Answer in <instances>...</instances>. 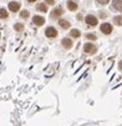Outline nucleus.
Masks as SVG:
<instances>
[{
  "instance_id": "9d476101",
  "label": "nucleus",
  "mask_w": 122,
  "mask_h": 126,
  "mask_svg": "<svg viewBox=\"0 0 122 126\" xmlns=\"http://www.w3.org/2000/svg\"><path fill=\"white\" fill-rule=\"evenodd\" d=\"M112 6L115 10L122 13V0H113V3H112Z\"/></svg>"
},
{
  "instance_id": "39448f33",
  "label": "nucleus",
  "mask_w": 122,
  "mask_h": 126,
  "mask_svg": "<svg viewBox=\"0 0 122 126\" xmlns=\"http://www.w3.org/2000/svg\"><path fill=\"white\" fill-rule=\"evenodd\" d=\"M20 8H21V5H20L19 1H10L9 5H8V9L11 13H17V11L20 10Z\"/></svg>"
},
{
  "instance_id": "4468645a",
  "label": "nucleus",
  "mask_w": 122,
  "mask_h": 126,
  "mask_svg": "<svg viewBox=\"0 0 122 126\" xmlns=\"http://www.w3.org/2000/svg\"><path fill=\"white\" fill-rule=\"evenodd\" d=\"M29 16H30V13H29V10H21L20 11V17L21 19H29Z\"/></svg>"
},
{
  "instance_id": "6ab92c4d",
  "label": "nucleus",
  "mask_w": 122,
  "mask_h": 126,
  "mask_svg": "<svg viewBox=\"0 0 122 126\" xmlns=\"http://www.w3.org/2000/svg\"><path fill=\"white\" fill-rule=\"evenodd\" d=\"M96 1H97V4H100V5H106V4H108L110 0H96Z\"/></svg>"
},
{
  "instance_id": "5701e85b",
  "label": "nucleus",
  "mask_w": 122,
  "mask_h": 126,
  "mask_svg": "<svg viewBox=\"0 0 122 126\" xmlns=\"http://www.w3.org/2000/svg\"><path fill=\"white\" fill-rule=\"evenodd\" d=\"M118 67H120V70H122V60L120 61V64H118Z\"/></svg>"
},
{
  "instance_id": "1a4fd4ad",
  "label": "nucleus",
  "mask_w": 122,
  "mask_h": 126,
  "mask_svg": "<svg viewBox=\"0 0 122 126\" xmlns=\"http://www.w3.org/2000/svg\"><path fill=\"white\" fill-rule=\"evenodd\" d=\"M72 45H74V43H72V40H71V39H68V38L62 39V46H64L65 49H71V47H72Z\"/></svg>"
},
{
  "instance_id": "dca6fc26",
  "label": "nucleus",
  "mask_w": 122,
  "mask_h": 126,
  "mask_svg": "<svg viewBox=\"0 0 122 126\" xmlns=\"http://www.w3.org/2000/svg\"><path fill=\"white\" fill-rule=\"evenodd\" d=\"M70 35H71V38H79L80 35H81V32H80V30H77V29H74V30H71Z\"/></svg>"
},
{
  "instance_id": "f8f14e48",
  "label": "nucleus",
  "mask_w": 122,
  "mask_h": 126,
  "mask_svg": "<svg viewBox=\"0 0 122 126\" xmlns=\"http://www.w3.org/2000/svg\"><path fill=\"white\" fill-rule=\"evenodd\" d=\"M59 25H60L62 29H70V23H68L67 20H65V19L59 20Z\"/></svg>"
},
{
  "instance_id": "4be33fe9",
  "label": "nucleus",
  "mask_w": 122,
  "mask_h": 126,
  "mask_svg": "<svg viewBox=\"0 0 122 126\" xmlns=\"http://www.w3.org/2000/svg\"><path fill=\"white\" fill-rule=\"evenodd\" d=\"M77 19H79L80 21H81V20L83 19V17H82V15H81V14H79V15H77Z\"/></svg>"
},
{
  "instance_id": "f3484780",
  "label": "nucleus",
  "mask_w": 122,
  "mask_h": 126,
  "mask_svg": "<svg viewBox=\"0 0 122 126\" xmlns=\"http://www.w3.org/2000/svg\"><path fill=\"white\" fill-rule=\"evenodd\" d=\"M14 29H15L16 31H23V30H24V24H20V23H16V24L14 25Z\"/></svg>"
},
{
  "instance_id": "423d86ee",
  "label": "nucleus",
  "mask_w": 122,
  "mask_h": 126,
  "mask_svg": "<svg viewBox=\"0 0 122 126\" xmlns=\"http://www.w3.org/2000/svg\"><path fill=\"white\" fill-rule=\"evenodd\" d=\"M32 23L36 26H42L45 24V17H42L40 15H35V16H32Z\"/></svg>"
},
{
  "instance_id": "aec40b11",
  "label": "nucleus",
  "mask_w": 122,
  "mask_h": 126,
  "mask_svg": "<svg viewBox=\"0 0 122 126\" xmlns=\"http://www.w3.org/2000/svg\"><path fill=\"white\" fill-rule=\"evenodd\" d=\"M47 5H55V0H45Z\"/></svg>"
},
{
  "instance_id": "f257e3e1",
  "label": "nucleus",
  "mask_w": 122,
  "mask_h": 126,
  "mask_svg": "<svg viewBox=\"0 0 122 126\" xmlns=\"http://www.w3.org/2000/svg\"><path fill=\"white\" fill-rule=\"evenodd\" d=\"M83 51H85L86 54L94 55V54H96V51H97V47H96L94 44H91V43H86V44L83 45Z\"/></svg>"
},
{
  "instance_id": "f03ea898",
  "label": "nucleus",
  "mask_w": 122,
  "mask_h": 126,
  "mask_svg": "<svg viewBox=\"0 0 122 126\" xmlns=\"http://www.w3.org/2000/svg\"><path fill=\"white\" fill-rule=\"evenodd\" d=\"M100 30H101L105 35H110V34L112 32L113 28H112V25H111V24H108V23H103V24H101Z\"/></svg>"
},
{
  "instance_id": "20e7f679",
  "label": "nucleus",
  "mask_w": 122,
  "mask_h": 126,
  "mask_svg": "<svg viewBox=\"0 0 122 126\" xmlns=\"http://www.w3.org/2000/svg\"><path fill=\"white\" fill-rule=\"evenodd\" d=\"M85 21H86L87 25H90V26H96L97 23H98L97 17L94 16V15H87V16L85 17Z\"/></svg>"
},
{
  "instance_id": "412c9836",
  "label": "nucleus",
  "mask_w": 122,
  "mask_h": 126,
  "mask_svg": "<svg viewBox=\"0 0 122 126\" xmlns=\"http://www.w3.org/2000/svg\"><path fill=\"white\" fill-rule=\"evenodd\" d=\"M107 16V14L106 13H103V11H100V17H102V19H105V17Z\"/></svg>"
},
{
  "instance_id": "2eb2a0df",
  "label": "nucleus",
  "mask_w": 122,
  "mask_h": 126,
  "mask_svg": "<svg viewBox=\"0 0 122 126\" xmlns=\"http://www.w3.org/2000/svg\"><path fill=\"white\" fill-rule=\"evenodd\" d=\"M113 23H115L116 25H118V26H122V16H121V15L115 16V17H113Z\"/></svg>"
},
{
  "instance_id": "b1692460",
  "label": "nucleus",
  "mask_w": 122,
  "mask_h": 126,
  "mask_svg": "<svg viewBox=\"0 0 122 126\" xmlns=\"http://www.w3.org/2000/svg\"><path fill=\"white\" fill-rule=\"evenodd\" d=\"M26 1H27V3H35L36 0H26Z\"/></svg>"
},
{
  "instance_id": "9b49d317",
  "label": "nucleus",
  "mask_w": 122,
  "mask_h": 126,
  "mask_svg": "<svg viewBox=\"0 0 122 126\" xmlns=\"http://www.w3.org/2000/svg\"><path fill=\"white\" fill-rule=\"evenodd\" d=\"M9 17V13L5 8H0V19H8Z\"/></svg>"
},
{
  "instance_id": "0eeeda50",
  "label": "nucleus",
  "mask_w": 122,
  "mask_h": 126,
  "mask_svg": "<svg viewBox=\"0 0 122 126\" xmlns=\"http://www.w3.org/2000/svg\"><path fill=\"white\" fill-rule=\"evenodd\" d=\"M64 14V9L60 6V8H56V9H54L51 11V17H54V19H56V17H59V16H61Z\"/></svg>"
},
{
  "instance_id": "a211bd4d",
  "label": "nucleus",
  "mask_w": 122,
  "mask_h": 126,
  "mask_svg": "<svg viewBox=\"0 0 122 126\" xmlns=\"http://www.w3.org/2000/svg\"><path fill=\"white\" fill-rule=\"evenodd\" d=\"M86 39L87 40H96V35L95 34H87L86 35Z\"/></svg>"
},
{
  "instance_id": "7ed1b4c3",
  "label": "nucleus",
  "mask_w": 122,
  "mask_h": 126,
  "mask_svg": "<svg viewBox=\"0 0 122 126\" xmlns=\"http://www.w3.org/2000/svg\"><path fill=\"white\" fill-rule=\"evenodd\" d=\"M45 35H46V38H56L57 36V30L54 28V26H49V28H46V30H45Z\"/></svg>"
},
{
  "instance_id": "ddd939ff",
  "label": "nucleus",
  "mask_w": 122,
  "mask_h": 126,
  "mask_svg": "<svg viewBox=\"0 0 122 126\" xmlns=\"http://www.w3.org/2000/svg\"><path fill=\"white\" fill-rule=\"evenodd\" d=\"M36 10L41 11V13H46L47 11V6H46V4H38L36 5Z\"/></svg>"
},
{
  "instance_id": "6e6552de",
  "label": "nucleus",
  "mask_w": 122,
  "mask_h": 126,
  "mask_svg": "<svg viewBox=\"0 0 122 126\" xmlns=\"http://www.w3.org/2000/svg\"><path fill=\"white\" fill-rule=\"evenodd\" d=\"M77 8H79V5H77L76 1H74V0H67V9H68V10L76 11Z\"/></svg>"
}]
</instances>
